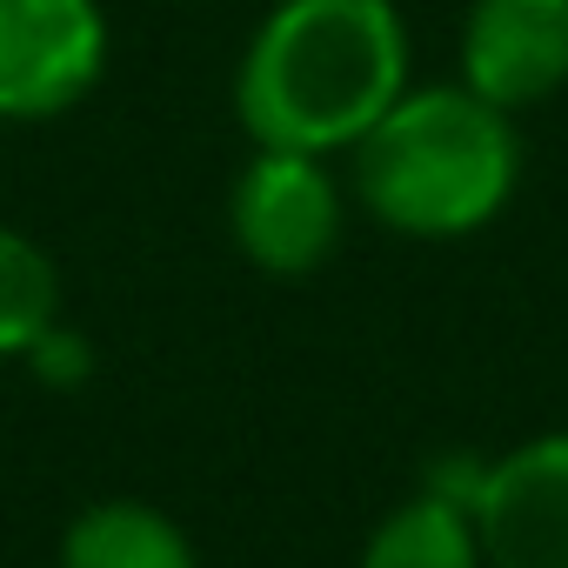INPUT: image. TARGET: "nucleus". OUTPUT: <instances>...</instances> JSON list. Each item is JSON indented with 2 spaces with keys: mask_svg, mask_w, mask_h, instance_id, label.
<instances>
[{
  "mask_svg": "<svg viewBox=\"0 0 568 568\" xmlns=\"http://www.w3.org/2000/svg\"><path fill=\"white\" fill-rule=\"evenodd\" d=\"M408 81L395 0H274L234 61V121L254 148L348 154Z\"/></svg>",
  "mask_w": 568,
  "mask_h": 568,
  "instance_id": "f257e3e1",
  "label": "nucleus"
},
{
  "mask_svg": "<svg viewBox=\"0 0 568 568\" xmlns=\"http://www.w3.org/2000/svg\"><path fill=\"white\" fill-rule=\"evenodd\" d=\"M355 201L408 241H468L521 187L515 114L468 81L402 88V101L348 148Z\"/></svg>",
  "mask_w": 568,
  "mask_h": 568,
  "instance_id": "f03ea898",
  "label": "nucleus"
},
{
  "mask_svg": "<svg viewBox=\"0 0 568 568\" xmlns=\"http://www.w3.org/2000/svg\"><path fill=\"white\" fill-rule=\"evenodd\" d=\"M227 234L247 267L274 281H302L342 247V181L328 154L254 148L227 187Z\"/></svg>",
  "mask_w": 568,
  "mask_h": 568,
  "instance_id": "7ed1b4c3",
  "label": "nucleus"
},
{
  "mask_svg": "<svg viewBox=\"0 0 568 568\" xmlns=\"http://www.w3.org/2000/svg\"><path fill=\"white\" fill-rule=\"evenodd\" d=\"M101 0H0V121L34 128L81 108L108 74Z\"/></svg>",
  "mask_w": 568,
  "mask_h": 568,
  "instance_id": "20e7f679",
  "label": "nucleus"
},
{
  "mask_svg": "<svg viewBox=\"0 0 568 568\" xmlns=\"http://www.w3.org/2000/svg\"><path fill=\"white\" fill-rule=\"evenodd\" d=\"M468 515L488 568H568V428L481 462Z\"/></svg>",
  "mask_w": 568,
  "mask_h": 568,
  "instance_id": "39448f33",
  "label": "nucleus"
},
{
  "mask_svg": "<svg viewBox=\"0 0 568 568\" xmlns=\"http://www.w3.org/2000/svg\"><path fill=\"white\" fill-rule=\"evenodd\" d=\"M455 81L508 114L555 101L568 88V0H468Z\"/></svg>",
  "mask_w": 568,
  "mask_h": 568,
  "instance_id": "423d86ee",
  "label": "nucleus"
},
{
  "mask_svg": "<svg viewBox=\"0 0 568 568\" xmlns=\"http://www.w3.org/2000/svg\"><path fill=\"white\" fill-rule=\"evenodd\" d=\"M54 561H61V568H201L194 535H187L168 508L134 501V495L88 501V508L61 528Z\"/></svg>",
  "mask_w": 568,
  "mask_h": 568,
  "instance_id": "0eeeda50",
  "label": "nucleus"
},
{
  "mask_svg": "<svg viewBox=\"0 0 568 568\" xmlns=\"http://www.w3.org/2000/svg\"><path fill=\"white\" fill-rule=\"evenodd\" d=\"M355 568H488V561H481V535H475L468 501L422 481L402 508H388L368 528Z\"/></svg>",
  "mask_w": 568,
  "mask_h": 568,
  "instance_id": "6e6552de",
  "label": "nucleus"
},
{
  "mask_svg": "<svg viewBox=\"0 0 568 568\" xmlns=\"http://www.w3.org/2000/svg\"><path fill=\"white\" fill-rule=\"evenodd\" d=\"M61 322V267L54 254L0 221V362H28V348Z\"/></svg>",
  "mask_w": 568,
  "mask_h": 568,
  "instance_id": "1a4fd4ad",
  "label": "nucleus"
},
{
  "mask_svg": "<svg viewBox=\"0 0 568 568\" xmlns=\"http://www.w3.org/2000/svg\"><path fill=\"white\" fill-rule=\"evenodd\" d=\"M28 362L41 368V382H61V388H74L81 375H88V342L68 328V322H54L34 348H28Z\"/></svg>",
  "mask_w": 568,
  "mask_h": 568,
  "instance_id": "9d476101",
  "label": "nucleus"
}]
</instances>
